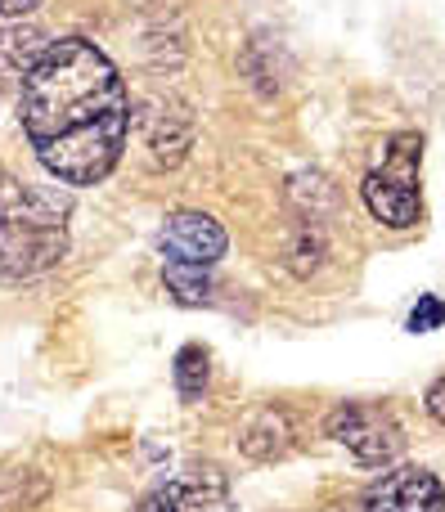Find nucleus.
<instances>
[{
    "label": "nucleus",
    "instance_id": "1",
    "mask_svg": "<svg viewBox=\"0 0 445 512\" xmlns=\"http://www.w3.org/2000/svg\"><path fill=\"white\" fill-rule=\"evenodd\" d=\"M18 108L27 144L59 185H99L122 162L131 135V95L117 63L86 36L45 45L23 77Z\"/></svg>",
    "mask_w": 445,
    "mask_h": 512
},
{
    "label": "nucleus",
    "instance_id": "2",
    "mask_svg": "<svg viewBox=\"0 0 445 512\" xmlns=\"http://www.w3.org/2000/svg\"><path fill=\"white\" fill-rule=\"evenodd\" d=\"M68 198L59 189L0 180V279H32L68 252Z\"/></svg>",
    "mask_w": 445,
    "mask_h": 512
},
{
    "label": "nucleus",
    "instance_id": "3",
    "mask_svg": "<svg viewBox=\"0 0 445 512\" xmlns=\"http://www.w3.org/2000/svg\"><path fill=\"white\" fill-rule=\"evenodd\" d=\"M419 167H423V135L401 131L392 140L378 144L374 167L365 171V207L378 225L387 230H410L423 216V189H419Z\"/></svg>",
    "mask_w": 445,
    "mask_h": 512
},
{
    "label": "nucleus",
    "instance_id": "4",
    "mask_svg": "<svg viewBox=\"0 0 445 512\" xmlns=\"http://www.w3.org/2000/svg\"><path fill=\"white\" fill-rule=\"evenodd\" d=\"M324 432L338 445H347L356 454V463H365V468H387V463H396L405 454L401 423L383 405H356V400H347V405H338L329 414Z\"/></svg>",
    "mask_w": 445,
    "mask_h": 512
},
{
    "label": "nucleus",
    "instance_id": "5",
    "mask_svg": "<svg viewBox=\"0 0 445 512\" xmlns=\"http://www.w3.org/2000/svg\"><path fill=\"white\" fill-rule=\"evenodd\" d=\"M360 512H445V486L437 481V472L401 463L365 490Z\"/></svg>",
    "mask_w": 445,
    "mask_h": 512
},
{
    "label": "nucleus",
    "instance_id": "6",
    "mask_svg": "<svg viewBox=\"0 0 445 512\" xmlns=\"http://www.w3.org/2000/svg\"><path fill=\"white\" fill-rule=\"evenodd\" d=\"M135 512H234V495L225 472L194 468L185 477H171L153 495H144Z\"/></svg>",
    "mask_w": 445,
    "mask_h": 512
},
{
    "label": "nucleus",
    "instance_id": "7",
    "mask_svg": "<svg viewBox=\"0 0 445 512\" xmlns=\"http://www.w3.org/2000/svg\"><path fill=\"white\" fill-rule=\"evenodd\" d=\"M158 248L171 265H203L207 270V265H216L225 256L230 239H225L221 221H212L207 212H176L162 225Z\"/></svg>",
    "mask_w": 445,
    "mask_h": 512
},
{
    "label": "nucleus",
    "instance_id": "8",
    "mask_svg": "<svg viewBox=\"0 0 445 512\" xmlns=\"http://www.w3.org/2000/svg\"><path fill=\"white\" fill-rule=\"evenodd\" d=\"M140 126H144V144L153 149V162H162V167H176L189 153V144H194V117H189L185 104L149 108L140 117Z\"/></svg>",
    "mask_w": 445,
    "mask_h": 512
},
{
    "label": "nucleus",
    "instance_id": "9",
    "mask_svg": "<svg viewBox=\"0 0 445 512\" xmlns=\"http://www.w3.org/2000/svg\"><path fill=\"white\" fill-rule=\"evenodd\" d=\"M239 450L257 463L284 459L293 450V418L284 409H252L239 423Z\"/></svg>",
    "mask_w": 445,
    "mask_h": 512
},
{
    "label": "nucleus",
    "instance_id": "10",
    "mask_svg": "<svg viewBox=\"0 0 445 512\" xmlns=\"http://www.w3.org/2000/svg\"><path fill=\"white\" fill-rule=\"evenodd\" d=\"M50 41H41V32L32 27H18V32H0V81L5 77H18L23 81L32 72V63L41 59V50Z\"/></svg>",
    "mask_w": 445,
    "mask_h": 512
},
{
    "label": "nucleus",
    "instance_id": "11",
    "mask_svg": "<svg viewBox=\"0 0 445 512\" xmlns=\"http://www.w3.org/2000/svg\"><path fill=\"white\" fill-rule=\"evenodd\" d=\"M162 279H167V288L176 292L180 306H207V301H212V279H207L203 265H171L167 261Z\"/></svg>",
    "mask_w": 445,
    "mask_h": 512
},
{
    "label": "nucleus",
    "instance_id": "12",
    "mask_svg": "<svg viewBox=\"0 0 445 512\" xmlns=\"http://www.w3.org/2000/svg\"><path fill=\"white\" fill-rule=\"evenodd\" d=\"M176 391L185 400H198L203 396V387H207V378H212V364H207V351L203 346H185V351L176 355Z\"/></svg>",
    "mask_w": 445,
    "mask_h": 512
},
{
    "label": "nucleus",
    "instance_id": "13",
    "mask_svg": "<svg viewBox=\"0 0 445 512\" xmlns=\"http://www.w3.org/2000/svg\"><path fill=\"white\" fill-rule=\"evenodd\" d=\"M445 324V301L441 297H419V306H414L410 315V333H432V328Z\"/></svg>",
    "mask_w": 445,
    "mask_h": 512
},
{
    "label": "nucleus",
    "instance_id": "14",
    "mask_svg": "<svg viewBox=\"0 0 445 512\" xmlns=\"http://www.w3.org/2000/svg\"><path fill=\"white\" fill-rule=\"evenodd\" d=\"M428 414L437 418V423H445V378H441L437 387L428 391Z\"/></svg>",
    "mask_w": 445,
    "mask_h": 512
},
{
    "label": "nucleus",
    "instance_id": "15",
    "mask_svg": "<svg viewBox=\"0 0 445 512\" xmlns=\"http://www.w3.org/2000/svg\"><path fill=\"white\" fill-rule=\"evenodd\" d=\"M36 5H41V0H0V14H5V18H23V14H32Z\"/></svg>",
    "mask_w": 445,
    "mask_h": 512
}]
</instances>
